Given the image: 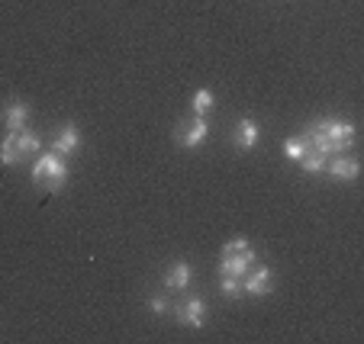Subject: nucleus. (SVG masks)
<instances>
[{"label":"nucleus","mask_w":364,"mask_h":344,"mask_svg":"<svg viewBox=\"0 0 364 344\" xmlns=\"http://www.w3.org/2000/svg\"><path fill=\"white\" fill-rule=\"evenodd\" d=\"M303 138L309 142V148L319 155H345L355 145V126L345 119H323V123L306 126Z\"/></svg>","instance_id":"f257e3e1"},{"label":"nucleus","mask_w":364,"mask_h":344,"mask_svg":"<svg viewBox=\"0 0 364 344\" xmlns=\"http://www.w3.org/2000/svg\"><path fill=\"white\" fill-rule=\"evenodd\" d=\"M68 180V165H65L62 155H39L33 165V184L36 187H46L48 193H58Z\"/></svg>","instance_id":"f03ea898"},{"label":"nucleus","mask_w":364,"mask_h":344,"mask_svg":"<svg viewBox=\"0 0 364 344\" xmlns=\"http://www.w3.org/2000/svg\"><path fill=\"white\" fill-rule=\"evenodd\" d=\"M39 148H42V142L36 132H26V129L10 132V135L0 142V165L14 167V165H20L23 158H29V155H39Z\"/></svg>","instance_id":"7ed1b4c3"},{"label":"nucleus","mask_w":364,"mask_h":344,"mask_svg":"<svg viewBox=\"0 0 364 344\" xmlns=\"http://www.w3.org/2000/svg\"><path fill=\"white\" fill-rule=\"evenodd\" d=\"M255 248L248 245L245 238H232L223 245V255H220V274H229V277H245L248 267L255 264Z\"/></svg>","instance_id":"20e7f679"},{"label":"nucleus","mask_w":364,"mask_h":344,"mask_svg":"<svg viewBox=\"0 0 364 344\" xmlns=\"http://www.w3.org/2000/svg\"><path fill=\"white\" fill-rule=\"evenodd\" d=\"M271 287H274V274H271V267H248V274L242 277V293H248V296H268Z\"/></svg>","instance_id":"39448f33"},{"label":"nucleus","mask_w":364,"mask_h":344,"mask_svg":"<svg viewBox=\"0 0 364 344\" xmlns=\"http://www.w3.org/2000/svg\"><path fill=\"white\" fill-rule=\"evenodd\" d=\"M206 135H210V123H206V116H193L191 123H181L178 126V145L181 148H200V145L206 142Z\"/></svg>","instance_id":"423d86ee"},{"label":"nucleus","mask_w":364,"mask_h":344,"mask_svg":"<svg viewBox=\"0 0 364 344\" xmlns=\"http://www.w3.org/2000/svg\"><path fill=\"white\" fill-rule=\"evenodd\" d=\"M174 316H178V322L181 325H187V328H203V322H206V303L200 296H191L187 303H181V306H174Z\"/></svg>","instance_id":"0eeeda50"},{"label":"nucleus","mask_w":364,"mask_h":344,"mask_svg":"<svg viewBox=\"0 0 364 344\" xmlns=\"http://www.w3.org/2000/svg\"><path fill=\"white\" fill-rule=\"evenodd\" d=\"M77 148H81V132H77L75 123H65L62 129H58L55 142H52V152L55 155H75Z\"/></svg>","instance_id":"6e6552de"},{"label":"nucleus","mask_w":364,"mask_h":344,"mask_svg":"<svg viewBox=\"0 0 364 344\" xmlns=\"http://www.w3.org/2000/svg\"><path fill=\"white\" fill-rule=\"evenodd\" d=\"M326 167L336 180H358V174H361V165L351 155H336L332 161H326Z\"/></svg>","instance_id":"1a4fd4ad"},{"label":"nucleus","mask_w":364,"mask_h":344,"mask_svg":"<svg viewBox=\"0 0 364 344\" xmlns=\"http://www.w3.org/2000/svg\"><path fill=\"white\" fill-rule=\"evenodd\" d=\"M258 138H262V129H258V123H255L252 116L239 119V126H235V145H239L242 152L255 148V145H258Z\"/></svg>","instance_id":"9d476101"},{"label":"nucleus","mask_w":364,"mask_h":344,"mask_svg":"<svg viewBox=\"0 0 364 344\" xmlns=\"http://www.w3.org/2000/svg\"><path fill=\"white\" fill-rule=\"evenodd\" d=\"M26 123H29V106L20 104V100H10L7 110H4V126L10 132H20V129H26Z\"/></svg>","instance_id":"9b49d317"},{"label":"nucleus","mask_w":364,"mask_h":344,"mask_svg":"<svg viewBox=\"0 0 364 344\" xmlns=\"http://www.w3.org/2000/svg\"><path fill=\"white\" fill-rule=\"evenodd\" d=\"M191 280H193V270H191V264H184V261L171 264V270H168V277H165V283H168L171 289L191 287Z\"/></svg>","instance_id":"f8f14e48"},{"label":"nucleus","mask_w":364,"mask_h":344,"mask_svg":"<svg viewBox=\"0 0 364 344\" xmlns=\"http://www.w3.org/2000/svg\"><path fill=\"white\" fill-rule=\"evenodd\" d=\"M213 106H216V96L210 94V90H197V94H193V100H191L193 116H206Z\"/></svg>","instance_id":"ddd939ff"},{"label":"nucleus","mask_w":364,"mask_h":344,"mask_svg":"<svg viewBox=\"0 0 364 344\" xmlns=\"http://www.w3.org/2000/svg\"><path fill=\"white\" fill-rule=\"evenodd\" d=\"M296 165L303 167V174H319V171H326V155H319V152H313V148H309V152L303 155Z\"/></svg>","instance_id":"4468645a"},{"label":"nucleus","mask_w":364,"mask_h":344,"mask_svg":"<svg viewBox=\"0 0 364 344\" xmlns=\"http://www.w3.org/2000/svg\"><path fill=\"white\" fill-rule=\"evenodd\" d=\"M306 152H309V142L303 135H294V138H287V142H284V155H287L290 161H300Z\"/></svg>","instance_id":"2eb2a0df"},{"label":"nucleus","mask_w":364,"mask_h":344,"mask_svg":"<svg viewBox=\"0 0 364 344\" xmlns=\"http://www.w3.org/2000/svg\"><path fill=\"white\" fill-rule=\"evenodd\" d=\"M220 293L226 299L232 296H242V277H229V274H220Z\"/></svg>","instance_id":"dca6fc26"},{"label":"nucleus","mask_w":364,"mask_h":344,"mask_svg":"<svg viewBox=\"0 0 364 344\" xmlns=\"http://www.w3.org/2000/svg\"><path fill=\"white\" fill-rule=\"evenodd\" d=\"M149 309L155 312V316H165V312L171 309V303H168L165 296H151V299H149Z\"/></svg>","instance_id":"f3484780"}]
</instances>
